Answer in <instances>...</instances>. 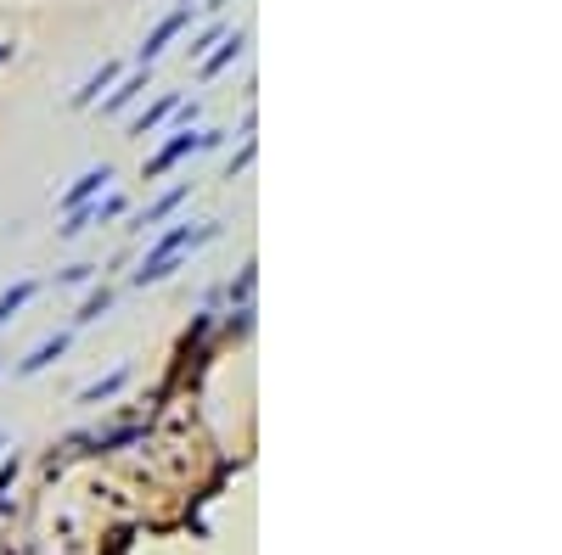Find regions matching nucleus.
<instances>
[{"instance_id": "2eb2a0df", "label": "nucleus", "mask_w": 562, "mask_h": 555, "mask_svg": "<svg viewBox=\"0 0 562 555\" xmlns=\"http://www.w3.org/2000/svg\"><path fill=\"white\" fill-rule=\"evenodd\" d=\"M220 34H225V23H208L203 34H192V39H186V56H203L208 46H220Z\"/></svg>"}, {"instance_id": "423d86ee", "label": "nucleus", "mask_w": 562, "mask_h": 555, "mask_svg": "<svg viewBox=\"0 0 562 555\" xmlns=\"http://www.w3.org/2000/svg\"><path fill=\"white\" fill-rule=\"evenodd\" d=\"M68 348H73V337H68V331L46 337V343H39V348H34L29 359H17V376H39V371H51V365H56V359L68 354Z\"/></svg>"}, {"instance_id": "aec40b11", "label": "nucleus", "mask_w": 562, "mask_h": 555, "mask_svg": "<svg viewBox=\"0 0 562 555\" xmlns=\"http://www.w3.org/2000/svg\"><path fill=\"white\" fill-rule=\"evenodd\" d=\"M247 163H254V141H247V146H242V152H237V158H231V180H237V175H242V168H247Z\"/></svg>"}, {"instance_id": "f03ea898", "label": "nucleus", "mask_w": 562, "mask_h": 555, "mask_svg": "<svg viewBox=\"0 0 562 555\" xmlns=\"http://www.w3.org/2000/svg\"><path fill=\"white\" fill-rule=\"evenodd\" d=\"M220 236V225H175V230H163V236L147 247V259H141V269H152V264H163V259H180V252H192V247H203V242H214Z\"/></svg>"}, {"instance_id": "f257e3e1", "label": "nucleus", "mask_w": 562, "mask_h": 555, "mask_svg": "<svg viewBox=\"0 0 562 555\" xmlns=\"http://www.w3.org/2000/svg\"><path fill=\"white\" fill-rule=\"evenodd\" d=\"M220 141H225V130H203V135H175V141H163L158 152H152L147 163H141V180L152 185V180H163V175H169V168H180L192 152H214Z\"/></svg>"}, {"instance_id": "4be33fe9", "label": "nucleus", "mask_w": 562, "mask_h": 555, "mask_svg": "<svg viewBox=\"0 0 562 555\" xmlns=\"http://www.w3.org/2000/svg\"><path fill=\"white\" fill-rule=\"evenodd\" d=\"M0 62H12V46H0Z\"/></svg>"}, {"instance_id": "dca6fc26", "label": "nucleus", "mask_w": 562, "mask_h": 555, "mask_svg": "<svg viewBox=\"0 0 562 555\" xmlns=\"http://www.w3.org/2000/svg\"><path fill=\"white\" fill-rule=\"evenodd\" d=\"M135 438H141V426H118V432L96 438V455H108V449H124V443H135Z\"/></svg>"}, {"instance_id": "20e7f679", "label": "nucleus", "mask_w": 562, "mask_h": 555, "mask_svg": "<svg viewBox=\"0 0 562 555\" xmlns=\"http://www.w3.org/2000/svg\"><path fill=\"white\" fill-rule=\"evenodd\" d=\"M186 17H192L186 6H180V12H163V17H158V29H152L147 39H141V68H152V62L163 56V46H169V39H180V34H186Z\"/></svg>"}, {"instance_id": "0eeeda50", "label": "nucleus", "mask_w": 562, "mask_h": 555, "mask_svg": "<svg viewBox=\"0 0 562 555\" xmlns=\"http://www.w3.org/2000/svg\"><path fill=\"white\" fill-rule=\"evenodd\" d=\"M147 84H152V68H135V73L124 79V84H118V90H113L108 101H101V113H130V107L141 101V90H147Z\"/></svg>"}, {"instance_id": "39448f33", "label": "nucleus", "mask_w": 562, "mask_h": 555, "mask_svg": "<svg viewBox=\"0 0 562 555\" xmlns=\"http://www.w3.org/2000/svg\"><path fill=\"white\" fill-rule=\"evenodd\" d=\"M242 51H247V34H242V29H237V34H220V51H208V56H203L197 79H203V84H208V79H220V73L242 56Z\"/></svg>"}, {"instance_id": "ddd939ff", "label": "nucleus", "mask_w": 562, "mask_h": 555, "mask_svg": "<svg viewBox=\"0 0 562 555\" xmlns=\"http://www.w3.org/2000/svg\"><path fill=\"white\" fill-rule=\"evenodd\" d=\"M113 309V286H96L91 297H85V303H79V314H73V326H96V320L101 314H108Z\"/></svg>"}, {"instance_id": "1a4fd4ad", "label": "nucleus", "mask_w": 562, "mask_h": 555, "mask_svg": "<svg viewBox=\"0 0 562 555\" xmlns=\"http://www.w3.org/2000/svg\"><path fill=\"white\" fill-rule=\"evenodd\" d=\"M108 84H118V62H101V68H96V73H91V79L73 90V107H79V113H85V107H96Z\"/></svg>"}, {"instance_id": "f3484780", "label": "nucleus", "mask_w": 562, "mask_h": 555, "mask_svg": "<svg viewBox=\"0 0 562 555\" xmlns=\"http://www.w3.org/2000/svg\"><path fill=\"white\" fill-rule=\"evenodd\" d=\"M96 275H101V264H68L62 269V286H91Z\"/></svg>"}, {"instance_id": "f8f14e48", "label": "nucleus", "mask_w": 562, "mask_h": 555, "mask_svg": "<svg viewBox=\"0 0 562 555\" xmlns=\"http://www.w3.org/2000/svg\"><path fill=\"white\" fill-rule=\"evenodd\" d=\"M124 381H130V365H118L113 376H101V381H91L85 393H79V404H108L113 393H124Z\"/></svg>"}, {"instance_id": "412c9836", "label": "nucleus", "mask_w": 562, "mask_h": 555, "mask_svg": "<svg viewBox=\"0 0 562 555\" xmlns=\"http://www.w3.org/2000/svg\"><path fill=\"white\" fill-rule=\"evenodd\" d=\"M203 6H208V12H220V6H225V0H203Z\"/></svg>"}, {"instance_id": "5701e85b", "label": "nucleus", "mask_w": 562, "mask_h": 555, "mask_svg": "<svg viewBox=\"0 0 562 555\" xmlns=\"http://www.w3.org/2000/svg\"><path fill=\"white\" fill-rule=\"evenodd\" d=\"M0 449H6V432H0Z\"/></svg>"}, {"instance_id": "9b49d317", "label": "nucleus", "mask_w": 562, "mask_h": 555, "mask_svg": "<svg viewBox=\"0 0 562 555\" xmlns=\"http://www.w3.org/2000/svg\"><path fill=\"white\" fill-rule=\"evenodd\" d=\"M175 107H180V96H175V90H163V96H158V101L147 107V113H141V118L130 124V135H135V141H147V135L158 130V124H163V118H169V113H175Z\"/></svg>"}, {"instance_id": "a211bd4d", "label": "nucleus", "mask_w": 562, "mask_h": 555, "mask_svg": "<svg viewBox=\"0 0 562 555\" xmlns=\"http://www.w3.org/2000/svg\"><path fill=\"white\" fill-rule=\"evenodd\" d=\"M247 292H254V264H242V275L231 281V297H237V303H247Z\"/></svg>"}, {"instance_id": "4468645a", "label": "nucleus", "mask_w": 562, "mask_h": 555, "mask_svg": "<svg viewBox=\"0 0 562 555\" xmlns=\"http://www.w3.org/2000/svg\"><path fill=\"white\" fill-rule=\"evenodd\" d=\"M130 213V202L118 197V191H101V197L91 202V225H113V219H124Z\"/></svg>"}, {"instance_id": "7ed1b4c3", "label": "nucleus", "mask_w": 562, "mask_h": 555, "mask_svg": "<svg viewBox=\"0 0 562 555\" xmlns=\"http://www.w3.org/2000/svg\"><path fill=\"white\" fill-rule=\"evenodd\" d=\"M108 180H113V168H108V163H101V168H85V175H79V180H73V185L56 197V208H62V213H73V208L96 202L101 191H108Z\"/></svg>"}, {"instance_id": "6ab92c4d", "label": "nucleus", "mask_w": 562, "mask_h": 555, "mask_svg": "<svg viewBox=\"0 0 562 555\" xmlns=\"http://www.w3.org/2000/svg\"><path fill=\"white\" fill-rule=\"evenodd\" d=\"M12 482H17V455L0 465V500H6V488H12Z\"/></svg>"}, {"instance_id": "6e6552de", "label": "nucleus", "mask_w": 562, "mask_h": 555, "mask_svg": "<svg viewBox=\"0 0 562 555\" xmlns=\"http://www.w3.org/2000/svg\"><path fill=\"white\" fill-rule=\"evenodd\" d=\"M34 297H39V281H34V275H29V281H17V286H6V292H0V331H6L12 320L34 303Z\"/></svg>"}, {"instance_id": "9d476101", "label": "nucleus", "mask_w": 562, "mask_h": 555, "mask_svg": "<svg viewBox=\"0 0 562 555\" xmlns=\"http://www.w3.org/2000/svg\"><path fill=\"white\" fill-rule=\"evenodd\" d=\"M186 197H192V185H175V191H163V197H158V202H152V208H147V213L135 219V230H158V225L169 219V213H175Z\"/></svg>"}]
</instances>
